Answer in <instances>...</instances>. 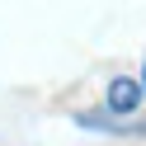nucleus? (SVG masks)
I'll use <instances>...</instances> for the list:
<instances>
[{
    "label": "nucleus",
    "mask_w": 146,
    "mask_h": 146,
    "mask_svg": "<svg viewBox=\"0 0 146 146\" xmlns=\"http://www.w3.org/2000/svg\"><path fill=\"white\" fill-rule=\"evenodd\" d=\"M108 108H113V113H132V108H141V85L127 80V76L108 80Z\"/></svg>",
    "instance_id": "nucleus-1"
},
{
    "label": "nucleus",
    "mask_w": 146,
    "mask_h": 146,
    "mask_svg": "<svg viewBox=\"0 0 146 146\" xmlns=\"http://www.w3.org/2000/svg\"><path fill=\"white\" fill-rule=\"evenodd\" d=\"M137 85H141V94H146V66H141V80H137Z\"/></svg>",
    "instance_id": "nucleus-2"
}]
</instances>
